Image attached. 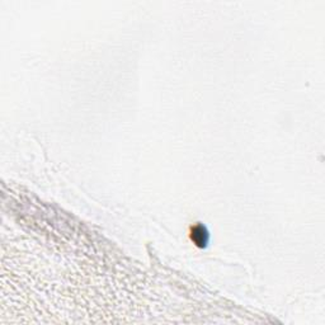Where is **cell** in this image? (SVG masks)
<instances>
[{
    "mask_svg": "<svg viewBox=\"0 0 325 325\" xmlns=\"http://www.w3.org/2000/svg\"><path fill=\"white\" fill-rule=\"evenodd\" d=\"M191 238L196 243V245L204 247L208 242V232L202 225H196L195 228H192Z\"/></svg>",
    "mask_w": 325,
    "mask_h": 325,
    "instance_id": "obj_1",
    "label": "cell"
}]
</instances>
